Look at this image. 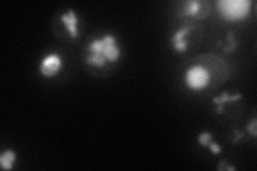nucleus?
I'll return each mask as SVG.
<instances>
[{"mask_svg": "<svg viewBox=\"0 0 257 171\" xmlns=\"http://www.w3.org/2000/svg\"><path fill=\"white\" fill-rule=\"evenodd\" d=\"M87 53L85 62L95 68H103L107 63H116L121 56L117 38L110 34L93 39L87 46Z\"/></svg>", "mask_w": 257, "mask_h": 171, "instance_id": "nucleus-1", "label": "nucleus"}, {"mask_svg": "<svg viewBox=\"0 0 257 171\" xmlns=\"http://www.w3.org/2000/svg\"><path fill=\"white\" fill-rule=\"evenodd\" d=\"M252 0H218L216 10L221 18L228 22H240L250 16Z\"/></svg>", "mask_w": 257, "mask_h": 171, "instance_id": "nucleus-2", "label": "nucleus"}, {"mask_svg": "<svg viewBox=\"0 0 257 171\" xmlns=\"http://www.w3.org/2000/svg\"><path fill=\"white\" fill-rule=\"evenodd\" d=\"M211 72L204 63H195L184 72V85L192 91H202L211 81Z\"/></svg>", "mask_w": 257, "mask_h": 171, "instance_id": "nucleus-3", "label": "nucleus"}, {"mask_svg": "<svg viewBox=\"0 0 257 171\" xmlns=\"http://www.w3.org/2000/svg\"><path fill=\"white\" fill-rule=\"evenodd\" d=\"M63 59L57 53L46 55L39 64V72L45 78L55 77L62 70Z\"/></svg>", "mask_w": 257, "mask_h": 171, "instance_id": "nucleus-4", "label": "nucleus"}, {"mask_svg": "<svg viewBox=\"0 0 257 171\" xmlns=\"http://www.w3.org/2000/svg\"><path fill=\"white\" fill-rule=\"evenodd\" d=\"M210 13V5L203 0H188L183 3L180 16L204 20Z\"/></svg>", "mask_w": 257, "mask_h": 171, "instance_id": "nucleus-5", "label": "nucleus"}, {"mask_svg": "<svg viewBox=\"0 0 257 171\" xmlns=\"http://www.w3.org/2000/svg\"><path fill=\"white\" fill-rule=\"evenodd\" d=\"M60 20L67 29L71 39H77L79 37V19L73 9H69L60 15Z\"/></svg>", "mask_w": 257, "mask_h": 171, "instance_id": "nucleus-6", "label": "nucleus"}, {"mask_svg": "<svg viewBox=\"0 0 257 171\" xmlns=\"http://www.w3.org/2000/svg\"><path fill=\"white\" fill-rule=\"evenodd\" d=\"M190 31H191V26L184 25L183 27L179 28L173 34L171 38V43L173 45V48L177 53L183 54L187 52L188 50L187 37L189 36Z\"/></svg>", "mask_w": 257, "mask_h": 171, "instance_id": "nucleus-7", "label": "nucleus"}, {"mask_svg": "<svg viewBox=\"0 0 257 171\" xmlns=\"http://www.w3.org/2000/svg\"><path fill=\"white\" fill-rule=\"evenodd\" d=\"M241 99H242V94H240V93L230 94L227 90L222 92L219 96L213 97V100H212V102L216 105L215 112L218 113V115H220V113H222L224 111L225 104L236 102V101H239Z\"/></svg>", "mask_w": 257, "mask_h": 171, "instance_id": "nucleus-8", "label": "nucleus"}, {"mask_svg": "<svg viewBox=\"0 0 257 171\" xmlns=\"http://www.w3.org/2000/svg\"><path fill=\"white\" fill-rule=\"evenodd\" d=\"M18 159V154L12 149L5 150L0 155V166L5 170H12L15 161Z\"/></svg>", "mask_w": 257, "mask_h": 171, "instance_id": "nucleus-9", "label": "nucleus"}, {"mask_svg": "<svg viewBox=\"0 0 257 171\" xmlns=\"http://www.w3.org/2000/svg\"><path fill=\"white\" fill-rule=\"evenodd\" d=\"M197 141L200 145L204 146V148H208L209 144L212 141V135L207 131L202 132L197 136Z\"/></svg>", "mask_w": 257, "mask_h": 171, "instance_id": "nucleus-10", "label": "nucleus"}, {"mask_svg": "<svg viewBox=\"0 0 257 171\" xmlns=\"http://www.w3.org/2000/svg\"><path fill=\"white\" fill-rule=\"evenodd\" d=\"M227 46L224 47V51L226 53H230L234 51V48L236 47L237 45V42H236V39H235V36L232 32H228V36H227Z\"/></svg>", "mask_w": 257, "mask_h": 171, "instance_id": "nucleus-11", "label": "nucleus"}, {"mask_svg": "<svg viewBox=\"0 0 257 171\" xmlns=\"http://www.w3.org/2000/svg\"><path fill=\"white\" fill-rule=\"evenodd\" d=\"M246 128H247V132H248V134H250L252 137H256V135H257V125H256V118H254V119H252L251 120V122L250 123L247 124V126H246Z\"/></svg>", "mask_w": 257, "mask_h": 171, "instance_id": "nucleus-12", "label": "nucleus"}, {"mask_svg": "<svg viewBox=\"0 0 257 171\" xmlns=\"http://www.w3.org/2000/svg\"><path fill=\"white\" fill-rule=\"evenodd\" d=\"M208 149L210 150L214 155H219V154L222 152V149H221V146H220V144L218 143V142H215V141H211L210 142V144H209V146H208Z\"/></svg>", "mask_w": 257, "mask_h": 171, "instance_id": "nucleus-13", "label": "nucleus"}, {"mask_svg": "<svg viewBox=\"0 0 257 171\" xmlns=\"http://www.w3.org/2000/svg\"><path fill=\"white\" fill-rule=\"evenodd\" d=\"M235 138H234V139H232V142H234V143H237L240 139H241V138H242L243 137V133H241V132H239V131H235Z\"/></svg>", "mask_w": 257, "mask_h": 171, "instance_id": "nucleus-14", "label": "nucleus"}]
</instances>
